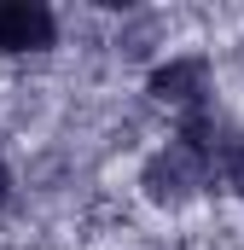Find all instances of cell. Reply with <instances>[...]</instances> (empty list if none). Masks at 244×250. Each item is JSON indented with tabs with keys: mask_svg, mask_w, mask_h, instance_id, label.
<instances>
[{
	"mask_svg": "<svg viewBox=\"0 0 244 250\" xmlns=\"http://www.w3.org/2000/svg\"><path fill=\"white\" fill-rule=\"evenodd\" d=\"M209 134H215V117L209 111H192L181 128V140H169L151 163H145V175H140V187L151 204H186V198H198V192L209 187Z\"/></svg>",
	"mask_w": 244,
	"mask_h": 250,
	"instance_id": "6da1fadb",
	"label": "cell"
},
{
	"mask_svg": "<svg viewBox=\"0 0 244 250\" xmlns=\"http://www.w3.org/2000/svg\"><path fill=\"white\" fill-rule=\"evenodd\" d=\"M151 99L175 105V111H209V64L203 59H169L151 70Z\"/></svg>",
	"mask_w": 244,
	"mask_h": 250,
	"instance_id": "7a4b0ae2",
	"label": "cell"
},
{
	"mask_svg": "<svg viewBox=\"0 0 244 250\" xmlns=\"http://www.w3.org/2000/svg\"><path fill=\"white\" fill-rule=\"evenodd\" d=\"M53 35H59V23L47 6H35V0L0 6V53H41V47H53Z\"/></svg>",
	"mask_w": 244,
	"mask_h": 250,
	"instance_id": "3957f363",
	"label": "cell"
},
{
	"mask_svg": "<svg viewBox=\"0 0 244 250\" xmlns=\"http://www.w3.org/2000/svg\"><path fill=\"white\" fill-rule=\"evenodd\" d=\"M227 187L244 198V146H233V157H227Z\"/></svg>",
	"mask_w": 244,
	"mask_h": 250,
	"instance_id": "277c9868",
	"label": "cell"
},
{
	"mask_svg": "<svg viewBox=\"0 0 244 250\" xmlns=\"http://www.w3.org/2000/svg\"><path fill=\"white\" fill-rule=\"evenodd\" d=\"M0 204H6V169H0Z\"/></svg>",
	"mask_w": 244,
	"mask_h": 250,
	"instance_id": "5b68a950",
	"label": "cell"
}]
</instances>
